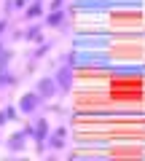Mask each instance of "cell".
Returning a JSON list of instances; mask_svg holds the SVG:
<instances>
[{
    "label": "cell",
    "mask_w": 145,
    "mask_h": 161,
    "mask_svg": "<svg viewBox=\"0 0 145 161\" xmlns=\"http://www.w3.org/2000/svg\"><path fill=\"white\" fill-rule=\"evenodd\" d=\"M43 105H46V99L35 92V89H32V92H24L22 97L16 99V108H19V113H22V115H35Z\"/></svg>",
    "instance_id": "1"
},
{
    "label": "cell",
    "mask_w": 145,
    "mask_h": 161,
    "mask_svg": "<svg viewBox=\"0 0 145 161\" xmlns=\"http://www.w3.org/2000/svg\"><path fill=\"white\" fill-rule=\"evenodd\" d=\"M35 124V134H32V142H35V153H46V137L51 134V121L46 118V115H38V118L32 121Z\"/></svg>",
    "instance_id": "2"
},
{
    "label": "cell",
    "mask_w": 145,
    "mask_h": 161,
    "mask_svg": "<svg viewBox=\"0 0 145 161\" xmlns=\"http://www.w3.org/2000/svg\"><path fill=\"white\" fill-rule=\"evenodd\" d=\"M54 80H57V86H59V94H70L73 92V80H75V70L73 67H67V64H59L57 62V67H54Z\"/></svg>",
    "instance_id": "3"
},
{
    "label": "cell",
    "mask_w": 145,
    "mask_h": 161,
    "mask_svg": "<svg viewBox=\"0 0 145 161\" xmlns=\"http://www.w3.org/2000/svg\"><path fill=\"white\" fill-rule=\"evenodd\" d=\"M35 92L41 94L46 102H51L54 97H59V86H57V80H54V75H41V78L35 80Z\"/></svg>",
    "instance_id": "4"
},
{
    "label": "cell",
    "mask_w": 145,
    "mask_h": 161,
    "mask_svg": "<svg viewBox=\"0 0 145 161\" xmlns=\"http://www.w3.org/2000/svg\"><path fill=\"white\" fill-rule=\"evenodd\" d=\"M27 142H30V137L22 132V129H16V132L8 134V140H6L3 145H6V150H8L11 156H19V153H24V150H27Z\"/></svg>",
    "instance_id": "5"
},
{
    "label": "cell",
    "mask_w": 145,
    "mask_h": 161,
    "mask_svg": "<svg viewBox=\"0 0 145 161\" xmlns=\"http://www.w3.org/2000/svg\"><path fill=\"white\" fill-rule=\"evenodd\" d=\"M43 40H46V27H43V22H27V27H24V43L38 46Z\"/></svg>",
    "instance_id": "6"
},
{
    "label": "cell",
    "mask_w": 145,
    "mask_h": 161,
    "mask_svg": "<svg viewBox=\"0 0 145 161\" xmlns=\"http://www.w3.org/2000/svg\"><path fill=\"white\" fill-rule=\"evenodd\" d=\"M67 19H70V14L62 8V11H46V16H43L41 22H43V27H46V30H62Z\"/></svg>",
    "instance_id": "7"
},
{
    "label": "cell",
    "mask_w": 145,
    "mask_h": 161,
    "mask_svg": "<svg viewBox=\"0 0 145 161\" xmlns=\"http://www.w3.org/2000/svg\"><path fill=\"white\" fill-rule=\"evenodd\" d=\"M22 14H24V22H41V19L46 16V3H43V0H32Z\"/></svg>",
    "instance_id": "8"
},
{
    "label": "cell",
    "mask_w": 145,
    "mask_h": 161,
    "mask_svg": "<svg viewBox=\"0 0 145 161\" xmlns=\"http://www.w3.org/2000/svg\"><path fill=\"white\" fill-rule=\"evenodd\" d=\"M19 80H22V75L14 73L11 67H8V70H0V92H6V89H16Z\"/></svg>",
    "instance_id": "9"
},
{
    "label": "cell",
    "mask_w": 145,
    "mask_h": 161,
    "mask_svg": "<svg viewBox=\"0 0 145 161\" xmlns=\"http://www.w3.org/2000/svg\"><path fill=\"white\" fill-rule=\"evenodd\" d=\"M51 51H54V40H51V43H48V40H43V43H38V46H32V51L27 54V59H35V62H41V59H46Z\"/></svg>",
    "instance_id": "10"
},
{
    "label": "cell",
    "mask_w": 145,
    "mask_h": 161,
    "mask_svg": "<svg viewBox=\"0 0 145 161\" xmlns=\"http://www.w3.org/2000/svg\"><path fill=\"white\" fill-rule=\"evenodd\" d=\"M64 148H67V137L51 129V134L46 137V150H51V153H54V150H64Z\"/></svg>",
    "instance_id": "11"
},
{
    "label": "cell",
    "mask_w": 145,
    "mask_h": 161,
    "mask_svg": "<svg viewBox=\"0 0 145 161\" xmlns=\"http://www.w3.org/2000/svg\"><path fill=\"white\" fill-rule=\"evenodd\" d=\"M14 57H16V51H14V48H3V51H0V70H8L11 67V62H14Z\"/></svg>",
    "instance_id": "12"
},
{
    "label": "cell",
    "mask_w": 145,
    "mask_h": 161,
    "mask_svg": "<svg viewBox=\"0 0 145 161\" xmlns=\"http://www.w3.org/2000/svg\"><path fill=\"white\" fill-rule=\"evenodd\" d=\"M59 64H67V67L75 70V67H78V54L73 51V48H70V51H64L62 57H59Z\"/></svg>",
    "instance_id": "13"
},
{
    "label": "cell",
    "mask_w": 145,
    "mask_h": 161,
    "mask_svg": "<svg viewBox=\"0 0 145 161\" xmlns=\"http://www.w3.org/2000/svg\"><path fill=\"white\" fill-rule=\"evenodd\" d=\"M3 113H6V118H8V121H19V115H22V113H19V108H16V102H14V105L8 102L6 108H3Z\"/></svg>",
    "instance_id": "14"
},
{
    "label": "cell",
    "mask_w": 145,
    "mask_h": 161,
    "mask_svg": "<svg viewBox=\"0 0 145 161\" xmlns=\"http://www.w3.org/2000/svg\"><path fill=\"white\" fill-rule=\"evenodd\" d=\"M11 30V16H0V38Z\"/></svg>",
    "instance_id": "15"
},
{
    "label": "cell",
    "mask_w": 145,
    "mask_h": 161,
    "mask_svg": "<svg viewBox=\"0 0 145 161\" xmlns=\"http://www.w3.org/2000/svg\"><path fill=\"white\" fill-rule=\"evenodd\" d=\"M64 3H67V0H51V3L46 6V11H62Z\"/></svg>",
    "instance_id": "16"
},
{
    "label": "cell",
    "mask_w": 145,
    "mask_h": 161,
    "mask_svg": "<svg viewBox=\"0 0 145 161\" xmlns=\"http://www.w3.org/2000/svg\"><path fill=\"white\" fill-rule=\"evenodd\" d=\"M3 16H14V0H3Z\"/></svg>",
    "instance_id": "17"
},
{
    "label": "cell",
    "mask_w": 145,
    "mask_h": 161,
    "mask_svg": "<svg viewBox=\"0 0 145 161\" xmlns=\"http://www.w3.org/2000/svg\"><path fill=\"white\" fill-rule=\"evenodd\" d=\"M35 70H38V62H35V59H27V64H24V75H32Z\"/></svg>",
    "instance_id": "18"
},
{
    "label": "cell",
    "mask_w": 145,
    "mask_h": 161,
    "mask_svg": "<svg viewBox=\"0 0 145 161\" xmlns=\"http://www.w3.org/2000/svg\"><path fill=\"white\" fill-rule=\"evenodd\" d=\"M30 3H32V0H14V14H16V11H24Z\"/></svg>",
    "instance_id": "19"
},
{
    "label": "cell",
    "mask_w": 145,
    "mask_h": 161,
    "mask_svg": "<svg viewBox=\"0 0 145 161\" xmlns=\"http://www.w3.org/2000/svg\"><path fill=\"white\" fill-rule=\"evenodd\" d=\"M19 40H24V30H14V32H11V40H8V43H19Z\"/></svg>",
    "instance_id": "20"
},
{
    "label": "cell",
    "mask_w": 145,
    "mask_h": 161,
    "mask_svg": "<svg viewBox=\"0 0 145 161\" xmlns=\"http://www.w3.org/2000/svg\"><path fill=\"white\" fill-rule=\"evenodd\" d=\"M8 124H11V121H8V118H6V113H3V108H0V129H6V126H8Z\"/></svg>",
    "instance_id": "21"
},
{
    "label": "cell",
    "mask_w": 145,
    "mask_h": 161,
    "mask_svg": "<svg viewBox=\"0 0 145 161\" xmlns=\"http://www.w3.org/2000/svg\"><path fill=\"white\" fill-rule=\"evenodd\" d=\"M64 158H67V161H75V158H78V150H70V153H64Z\"/></svg>",
    "instance_id": "22"
},
{
    "label": "cell",
    "mask_w": 145,
    "mask_h": 161,
    "mask_svg": "<svg viewBox=\"0 0 145 161\" xmlns=\"http://www.w3.org/2000/svg\"><path fill=\"white\" fill-rule=\"evenodd\" d=\"M6 46H8V38H0V51H3Z\"/></svg>",
    "instance_id": "23"
},
{
    "label": "cell",
    "mask_w": 145,
    "mask_h": 161,
    "mask_svg": "<svg viewBox=\"0 0 145 161\" xmlns=\"http://www.w3.org/2000/svg\"><path fill=\"white\" fill-rule=\"evenodd\" d=\"M0 145H3V134H0Z\"/></svg>",
    "instance_id": "24"
}]
</instances>
